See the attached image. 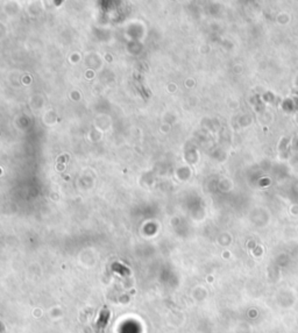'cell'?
<instances>
[{
  "label": "cell",
  "mask_w": 298,
  "mask_h": 333,
  "mask_svg": "<svg viewBox=\"0 0 298 333\" xmlns=\"http://www.w3.org/2000/svg\"><path fill=\"white\" fill-rule=\"evenodd\" d=\"M109 313L107 310H103L101 311L100 317H99V319L97 321V326H99V329H104L106 325H107V323H109Z\"/></svg>",
  "instance_id": "6da1fadb"
}]
</instances>
